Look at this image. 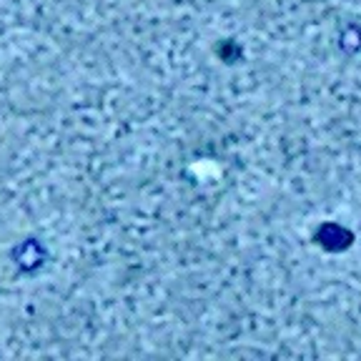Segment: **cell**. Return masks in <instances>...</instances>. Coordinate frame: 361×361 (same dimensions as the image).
<instances>
[{
    "instance_id": "cell-1",
    "label": "cell",
    "mask_w": 361,
    "mask_h": 361,
    "mask_svg": "<svg viewBox=\"0 0 361 361\" xmlns=\"http://www.w3.org/2000/svg\"><path fill=\"white\" fill-rule=\"evenodd\" d=\"M314 241L321 246V249H326V251H344V249L351 246L354 236L339 224H321L319 231L314 233Z\"/></svg>"
},
{
    "instance_id": "cell-2",
    "label": "cell",
    "mask_w": 361,
    "mask_h": 361,
    "mask_svg": "<svg viewBox=\"0 0 361 361\" xmlns=\"http://www.w3.org/2000/svg\"><path fill=\"white\" fill-rule=\"evenodd\" d=\"M339 45H342L346 53H356L361 48V28L359 26H346L339 35Z\"/></svg>"
}]
</instances>
